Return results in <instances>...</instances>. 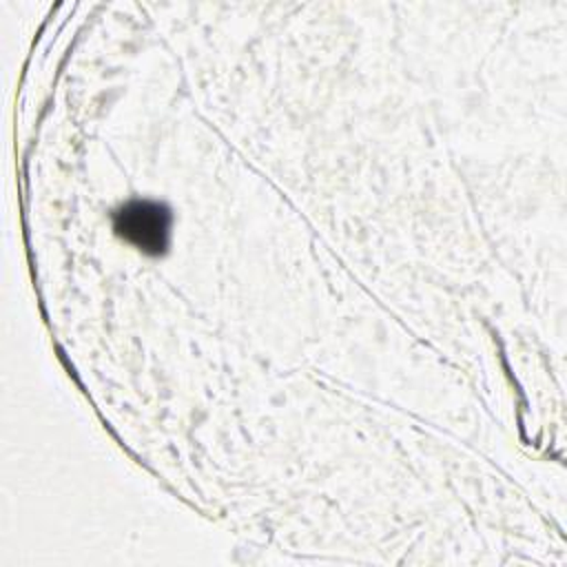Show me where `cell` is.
I'll return each mask as SVG.
<instances>
[{
  "mask_svg": "<svg viewBox=\"0 0 567 567\" xmlns=\"http://www.w3.org/2000/svg\"><path fill=\"white\" fill-rule=\"evenodd\" d=\"M117 230L146 252H159L166 246L168 213L155 202H133L115 217Z\"/></svg>",
  "mask_w": 567,
  "mask_h": 567,
  "instance_id": "obj_1",
  "label": "cell"
}]
</instances>
